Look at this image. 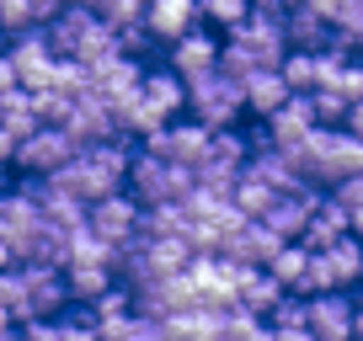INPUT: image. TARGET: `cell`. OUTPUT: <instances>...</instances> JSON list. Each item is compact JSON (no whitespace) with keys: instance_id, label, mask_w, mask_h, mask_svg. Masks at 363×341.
<instances>
[{"instance_id":"obj_9","label":"cell","mask_w":363,"mask_h":341,"mask_svg":"<svg viewBox=\"0 0 363 341\" xmlns=\"http://www.w3.org/2000/svg\"><path fill=\"white\" fill-rule=\"evenodd\" d=\"M320 197H326V192H315V187H294V192H278V203L262 214V224H267L272 235L284 240V245H294V240H305L310 214L320 208Z\"/></svg>"},{"instance_id":"obj_5","label":"cell","mask_w":363,"mask_h":341,"mask_svg":"<svg viewBox=\"0 0 363 341\" xmlns=\"http://www.w3.org/2000/svg\"><path fill=\"white\" fill-rule=\"evenodd\" d=\"M75 155H80V149H75V139H69L65 128H38L33 139L16 144L11 170H22V182H48V176H59Z\"/></svg>"},{"instance_id":"obj_37","label":"cell","mask_w":363,"mask_h":341,"mask_svg":"<svg viewBox=\"0 0 363 341\" xmlns=\"http://www.w3.org/2000/svg\"><path fill=\"white\" fill-rule=\"evenodd\" d=\"M219 341H272V325H267V320H257V315H246V309H230Z\"/></svg>"},{"instance_id":"obj_13","label":"cell","mask_w":363,"mask_h":341,"mask_svg":"<svg viewBox=\"0 0 363 341\" xmlns=\"http://www.w3.org/2000/svg\"><path fill=\"white\" fill-rule=\"evenodd\" d=\"M6 54H11L16 64V80H22V91H48V80H54V48H48L43 33H27V37H11L6 43Z\"/></svg>"},{"instance_id":"obj_19","label":"cell","mask_w":363,"mask_h":341,"mask_svg":"<svg viewBox=\"0 0 363 341\" xmlns=\"http://www.w3.org/2000/svg\"><path fill=\"white\" fill-rule=\"evenodd\" d=\"M315 107H310V96H289V107L278 117H267V144L272 149H294V144H305L310 134H315Z\"/></svg>"},{"instance_id":"obj_48","label":"cell","mask_w":363,"mask_h":341,"mask_svg":"<svg viewBox=\"0 0 363 341\" xmlns=\"http://www.w3.org/2000/svg\"><path fill=\"white\" fill-rule=\"evenodd\" d=\"M0 160H6V166H11V160H16V139L6 134V128H0Z\"/></svg>"},{"instance_id":"obj_29","label":"cell","mask_w":363,"mask_h":341,"mask_svg":"<svg viewBox=\"0 0 363 341\" xmlns=\"http://www.w3.org/2000/svg\"><path fill=\"white\" fill-rule=\"evenodd\" d=\"M305 272H310V250L299 245V240H294V245H284V250L267 262V277H272L278 288H289V294H299V288H305Z\"/></svg>"},{"instance_id":"obj_7","label":"cell","mask_w":363,"mask_h":341,"mask_svg":"<svg viewBox=\"0 0 363 341\" xmlns=\"http://www.w3.org/2000/svg\"><path fill=\"white\" fill-rule=\"evenodd\" d=\"M139 214H145V208H139L128 192H118V197H107V203H91L86 208V229L102 240V245L123 250V245H134V240H139Z\"/></svg>"},{"instance_id":"obj_8","label":"cell","mask_w":363,"mask_h":341,"mask_svg":"<svg viewBox=\"0 0 363 341\" xmlns=\"http://www.w3.org/2000/svg\"><path fill=\"white\" fill-rule=\"evenodd\" d=\"M208 144H214L208 128H198L193 117H177V123L160 128L145 149H150V155H160V160H171V166H182V170H198L208 160Z\"/></svg>"},{"instance_id":"obj_10","label":"cell","mask_w":363,"mask_h":341,"mask_svg":"<svg viewBox=\"0 0 363 341\" xmlns=\"http://www.w3.org/2000/svg\"><path fill=\"white\" fill-rule=\"evenodd\" d=\"M352 325H358V309H352L347 294L305 299V330L315 341H352Z\"/></svg>"},{"instance_id":"obj_42","label":"cell","mask_w":363,"mask_h":341,"mask_svg":"<svg viewBox=\"0 0 363 341\" xmlns=\"http://www.w3.org/2000/svg\"><path fill=\"white\" fill-rule=\"evenodd\" d=\"M22 341H65V320H33L22 325Z\"/></svg>"},{"instance_id":"obj_15","label":"cell","mask_w":363,"mask_h":341,"mask_svg":"<svg viewBox=\"0 0 363 341\" xmlns=\"http://www.w3.org/2000/svg\"><path fill=\"white\" fill-rule=\"evenodd\" d=\"M91 33H96V6H59V16L43 27L54 59H75L80 43H86Z\"/></svg>"},{"instance_id":"obj_25","label":"cell","mask_w":363,"mask_h":341,"mask_svg":"<svg viewBox=\"0 0 363 341\" xmlns=\"http://www.w3.org/2000/svg\"><path fill=\"white\" fill-rule=\"evenodd\" d=\"M193 214L187 203H166V208H145L139 214V240H187Z\"/></svg>"},{"instance_id":"obj_44","label":"cell","mask_w":363,"mask_h":341,"mask_svg":"<svg viewBox=\"0 0 363 341\" xmlns=\"http://www.w3.org/2000/svg\"><path fill=\"white\" fill-rule=\"evenodd\" d=\"M6 91H22V80H16V64H11V54L0 48V96Z\"/></svg>"},{"instance_id":"obj_28","label":"cell","mask_w":363,"mask_h":341,"mask_svg":"<svg viewBox=\"0 0 363 341\" xmlns=\"http://www.w3.org/2000/svg\"><path fill=\"white\" fill-rule=\"evenodd\" d=\"M113 117H118V139H123V134H134V139H145V144H150V139L160 134V128H171L166 117H160L155 107L145 102V96H134V102H123V107H118Z\"/></svg>"},{"instance_id":"obj_6","label":"cell","mask_w":363,"mask_h":341,"mask_svg":"<svg viewBox=\"0 0 363 341\" xmlns=\"http://www.w3.org/2000/svg\"><path fill=\"white\" fill-rule=\"evenodd\" d=\"M240 272L246 267L225 262V256H198L193 262V288H198V309H208V315H230L235 309V294H240Z\"/></svg>"},{"instance_id":"obj_46","label":"cell","mask_w":363,"mask_h":341,"mask_svg":"<svg viewBox=\"0 0 363 341\" xmlns=\"http://www.w3.org/2000/svg\"><path fill=\"white\" fill-rule=\"evenodd\" d=\"M347 134H352V139H358V144H363V102H358V107H352V112H347Z\"/></svg>"},{"instance_id":"obj_2","label":"cell","mask_w":363,"mask_h":341,"mask_svg":"<svg viewBox=\"0 0 363 341\" xmlns=\"http://www.w3.org/2000/svg\"><path fill=\"white\" fill-rule=\"evenodd\" d=\"M128 197L139 208H166V203H187L193 197V170L171 166V160L139 149L134 166H128Z\"/></svg>"},{"instance_id":"obj_34","label":"cell","mask_w":363,"mask_h":341,"mask_svg":"<svg viewBox=\"0 0 363 341\" xmlns=\"http://www.w3.org/2000/svg\"><path fill=\"white\" fill-rule=\"evenodd\" d=\"M96 22L113 27V33H134V27H145V6H139V0H102V6H96Z\"/></svg>"},{"instance_id":"obj_30","label":"cell","mask_w":363,"mask_h":341,"mask_svg":"<svg viewBox=\"0 0 363 341\" xmlns=\"http://www.w3.org/2000/svg\"><path fill=\"white\" fill-rule=\"evenodd\" d=\"M246 160H251V149H246V139H240V134H214L203 166L208 170H225V176H246ZM203 166H198V170H203Z\"/></svg>"},{"instance_id":"obj_27","label":"cell","mask_w":363,"mask_h":341,"mask_svg":"<svg viewBox=\"0 0 363 341\" xmlns=\"http://www.w3.org/2000/svg\"><path fill=\"white\" fill-rule=\"evenodd\" d=\"M0 128H6L16 144L43 128V123H38V107H33V91H6V96H0Z\"/></svg>"},{"instance_id":"obj_18","label":"cell","mask_w":363,"mask_h":341,"mask_svg":"<svg viewBox=\"0 0 363 341\" xmlns=\"http://www.w3.org/2000/svg\"><path fill=\"white\" fill-rule=\"evenodd\" d=\"M278 250H284V240L272 235L267 224H246L240 235L225 240V250H219V256H225V262H235V267H262V272H267V262L278 256Z\"/></svg>"},{"instance_id":"obj_24","label":"cell","mask_w":363,"mask_h":341,"mask_svg":"<svg viewBox=\"0 0 363 341\" xmlns=\"http://www.w3.org/2000/svg\"><path fill=\"white\" fill-rule=\"evenodd\" d=\"M347 235H352L347 214H342V208L331 203V197H320V208L310 214V229H305V240H299V245H305L310 256H320V250H331L337 240H347Z\"/></svg>"},{"instance_id":"obj_39","label":"cell","mask_w":363,"mask_h":341,"mask_svg":"<svg viewBox=\"0 0 363 341\" xmlns=\"http://www.w3.org/2000/svg\"><path fill=\"white\" fill-rule=\"evenodd\" d=\"M310 107H315V123H320V128H347L352 102H342L337 91H315V96H310Z\"/></svg>"},{"instance_id":"obj_17","label":"cell","mask_w":363,"mask_h":341,"mask_svg":"<svg viewBox=\"0 0 363 341\" xmlns=\"http://www.w3.org/2000/svg\"><path fill=\"white\" fill-rule=\"evenodd\" d=\"M27 294H33V320H65L69 309V283L59 267H22Z\"/></svg>"},{"instance_id":"obj_40","label":"cell","mask_w":363,"mask_h":341,"mask_svg":"<svg viewBox=\"0 0 363 341\" xmlns=\"http://www.w3.org/2000/svg\"><path fill=\"white\" fill-rule=\"evenodd\" d=\"M267 325H272V330H305V299H299V294H284V304L267 315Z\"/></svg>"},{"instance_id":"obj_12","label":"cell","mask_w":363,"mask_h":341,"mask_svg":"<svg viewBox=\"0 0 363 341\" xmlns=\"http://www.w3.org/2000/svg\"><path fill=\"white\" fill-rule=\"evenodd\" d=\"M219 48H225V37H214L208 27H193L182 43H171V75H182V86L214 75L219 69Z\"/></svg>"},{"instance_id":"obj_20","label":"cell","mask_w":363,"mask_h":341,"mask_svg":"<svg viewBox=\"0 0 363 341\" xmlns=\"http://www.w3.org/2000/svg\"><path fill=\"white\" fill-rule=\"evenodd\" d=\"M139 96H145V102L155 107L166 123H177V117L187 112V86H182V75H171V64H166V69H145Z\"/></svg>"},{"instance_id":"obj_49","label":"cell","mask_w":363,"mask_h":341,"mask_svg":"<svg viewBox=\"0 0 363 341\" xmlns=\"http://www.w3.org/2000/svg\"><path fill=\"white\" fill-rule=\"evenodd\" d=\"M272 341H315L310 330H272Z\"/></svg>"},{"instance_id":"obj_47","label":"cell","mask_w":363,"mask_h":341,"mask_svg":"<svg viewBox=\"0 0 363 341\" xmlns=\"http://www.w3.org/2000/svg\"><path fill=\"white\" fill-rule=\"evenodd\" d=\"M11 267H16V250H11V240L0 235V272H11Z\"/></svg>"},{"instance_id":"obj_51","label":"cell","mask_w":363,"mask_h":341,"mask_svg":"<svg viewBox=\"0 0 363 341\" xmlns=\"http://www.w3.org/2000/svg\"><path fill=\"white\" fill-rule=\"evenodd\" d=\"M352 304H358V309H363V288H358V299H352Z\"/></svg>"},{"instance_id":"obj_35","label":"cell","mask_w":363,"mask_h":341,"mask_svg":"<svg viewBox=\"0 0 363 341\" xmlns=\"http://www.w3.org/2000/svg\"><path fill=\"white\" fill-rule=\"evenodd\" d=\"M198 11H203V27L214 22V27H225V33H235V27L251 22V0H203Z\"/></svg>"},{"instance_id":"obj_41","label":"cell","mask_w":363,"mask_h":341,"mask_svg":"<svg viewBox=\"0 0 363 341\" xmlns=\"http://www.w3.org/2000/svg\"><path fill=\"white\" fill-rule=\"evenodd\" d=\"M326 91H337V96H342V102H352V107H358V102H363V59H352V64H347V69H342V75H337V80H331Z\"/></svg>"},{"instance_id":"obj_31","label":"cell","mask_w":363,"mask_h":341,"mask_svg":"<svg viewBox=\"0 0 363 341\" xmlns=\"http://www.w3.org/2000/svg\"><path fill=\"white\" fill-rule=\"evenodd\" d=\"M0 309H6L16 325H33V294H27V272L22 267L0 272Z\"/></svg>"},{"instance_id":"obj_32","label":"cell","mask_w":363,"mask_h":341,"mask_svg":"<svg viewBox=\"0 0 363 341\" xmlns=\"http://www.w3.org/2000/svg\"><path fill=\"white\" fill-rule=\"evenodd\" d=\"M230 203H235V214H240V219L262 224V214L278 203V192H272V187H262L257 176H240V187H235V197H230Z\"/></svg>"},{"instance_id":"obj_11","label":"cell","mask_w":363,"mask_h":341,"mask_svg":"<svg viewBox=\"0 0 363 341\" xmlns=\"http://www.w3.org/2000/svg\"><path fill=\"white\" fill-rule=\"evenodd\" d=\"M331 0H305V6H289V22H284V37L289 48H299V54H320V48L331 43Z\"/></svg>"},{"instance_id":"obj_52","label":"cell","mask_w":363,"mask_h":341,"mask_svg":"<svg viewBox=\"0 0 363 341\" xmlns=\"http://www.w3.org/2000/svg\"><path fill=\"white\" fill-rule=\"evenodd\" d=\"M160 341H166V336H160Z\"/></svg>"},{"instance_id":"obj_14","label":"cell","mask_w":363,"mask_h":341,"mask_svg":"<svg viewBox=\"0 0 363 341\" xmlns=\"http://www.w3.org/2000/svg\"><path fill=\"white\" fill-rule=\"evenodd\" d=\"M65 134L75 139V149H91V144H113L118 139V117L107 112L96 96H80L75 107H69V117H65Z\"/></svg>"},{"instance_id":"obj_22","label":"cell","mask_w":363,"mask_h":341,"mask_svg":"<svg viewBox=\"0 0 363 341\" xmlns=\"http://www.w3.org/2000/svg\"><path fill=\"white\" fill-rule=\"evenodd\" d=\"M240 96H246V112H257L262 123H267V117H278L289 107V86H284V75H278V69H262V75H251L246 86H240Z\"/></svg>"},{"instance_id":"obj_26","label":"cell","mask_w":363,"mask_h":341,"mask_svg":"<svg viewBox=\"0 0 363 341\" xmlns=\"http://www.w3.org/2000/svg\"><path fill=\"white\" fill-rule=\"evenodd\" d=\"M65 283H69V304L91 309L102 294L118 288V272H113V267H65Z\"/></svg>"},{"instance_id":"obj_45","label":"cell","mask_w":363,"mask_h":341,"mask_svg":"<svg viewBox=\"0 0 363 341\" xmlns=\"http://www.w3.org/2000/svg\"><path fill=\"white\" fill-rule=\"evenodd\" d=\"M0 341H22V325H16L6 309H0Z\"/></svg>"},{"instance_id":"obj_4","label":"cell","mask_w":363,"mask_h":341,"mask_svg":"<svg viewBox=\"0 0 363 341\" xmlns=\"http://www.w3.org/2000/svg\"><path fill=\"white\" fill-rule=\"evenodd\" d=\"M363 283V240H337L331 250L310 256V272H305V288L299 299H320V294H347V288Z\"/></svg>"},{"instance_id":"obj_36","label":"cell","mask_w":363,"mask_h":341,"mask_svg":"<svg viewBox=\"0 0 363 341\" xmlns=\"http://www.w3.org/2000/svg\"><path fill=\"white\" fill-rule=\"evenodd\" d=\"M128 315H134V294H128L123 283H118L113 294H102L96 304L86 309V320H91V325H113V320H128Z\"/></svg>"},{"instance_id":"obj_50","label":"cell","mask_w":363,"mask_h":341,"mask_svg":"<svg viewBox=\"0 0 363 341\" xmlns=\"http://www.w3.org/2000/svg\"><path fill=\"white\" fill-rule=\"evenodd\" d=\"M6 170H11V166H6V160H0V182H6Z\"/></svg>"},{"instance_id":"obj_38","label":"cell","mask_w":363,"mask_h":341,"mask_svg":"<svg viewBox=\"0 0 363 341\" xmlns=\"http://www.w3.org/2000/svg\"><path fill=\"white\" fill-rule=\"evenodd\" d=\"M102 341H160V325L145 315H128V320H113V325H96Z\"/></svg>"},{"instance_id":"obj_3","label":"cell","mask_w":363,"mask_h":341,"mask_svg":"<svg viewBox=\"0 0 363 341\" xmlns=\"http://www.w3.org/2000/svg\"><path fill=\"white\" fill-rule=\"evenodd\" d=\"M187 112H193L198 128H208V134H235L240 112H246V96H240V86L230 75H203V80H187Z\"/></svg>"},{"instance_id":"obj_43","label":"cell","mask_w":363,"mask_h":341,"mask_svg":"<svg viewBox=\"0 0 363 341\" xmlns=\"http://www.w3.org/2000/svg\"><path fill=\"white\" fill-rule=\"evenodd\" d=\"M65 341H102L86 315H65Z\"/></svg>"},{"instance_id":"obj_1","label":"cell","mask_w":363,"mask_h":341,"mask_svg":"<svg viewBox=\"0 0 363 341\" xmlns=\"http://www.w3.org/2000/svg\"><path fill=\"white\" fill-rule=\"evenodd\" d=\"M128 166H134V149L123 144V139H113V144H91L80 149L75 160H69L59 176H48V182H59L69 197H80V203H107V197H118L128 187Z\"/></svg>"},{"instance_id":"obj_33","label":"cell","mask_w":363,"mask_h":341,"mask_svg":"<svg viewBox=\"0 0 363 341\" xmlns=\"http://www.w3.org/2000/svg\"><path fill=\"white\" fill-rule=\"evenodd\" d=\"M278 75H284V86L294 96H310L320 86V75H315V54H299V48H289V59H284V69H278Z\"/></svg>"},{"instance_id":"obj_21","label":"cell","mask_w":363,"mask_h":341,"mask_svg":"<svg viewBox=\"0 0 363 341\" xmlns=\"http://www.w3.org/2000/svg\"><path fill=\"white\" fill-rule=\"evenodd\" d=\"M246 176H257V182L272 187V192H294V187H305V182H299V170H294V160H289V149H272V144L251 149Z\"/></svg>"},{"instance_id":"obj_16","label":"cell","mask_w":363,"mask_h":341,"mask_svg":"<svg viewBox=\"0 0 363 341\" xmlns=\"http://www.w3.org/2000/svg\"><path fill=\"white\" fill-rule=\"evenodd\" d=\"M198 22H203V11H198L193 0H155V6H145V33L155 37V43H166V48L182 43Z\"/></svg>"},{"instance_id":"obj_23","label":"cell","mask_w":363,"mask_h":341,"mask_svg":"<svg viewBox=\"0 0 363 341\" xmlns=\"http://www.w3.org/2000/svg\"><path fill=\"white\" fill-rule=\"evenodd\" d=\"M284 294H289V288H278L267 272H262V267H246V272H240V294H235V309H246V315L267 320L272 309L284 304Z\"/></svg>"}]
</instances>
